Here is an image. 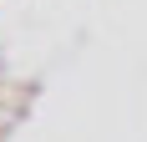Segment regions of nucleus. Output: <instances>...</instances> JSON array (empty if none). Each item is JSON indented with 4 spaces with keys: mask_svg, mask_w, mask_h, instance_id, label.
<instances>
[{
    "mask_svg": "<svg viewBox=\"0 0 147 142\" xmlns=\"http://www.w3.org/2000/svg\"><path fill=\"white\" fill-rule=\"evenodd\" d=\"M0 142H147V0H0Z\"/></svg>",
    "mask_w": 147,
    "mask_h": 142,
    "instance_id": "nucleus-1",
    "label": "nucleus"
}]
</instances>
